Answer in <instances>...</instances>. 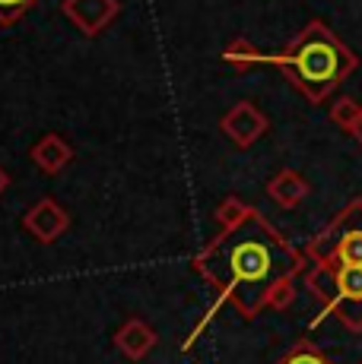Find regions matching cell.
<instances>
[{
  "mask_svg": "<svg viewBox=\"0 0 362 364\" xmlns=\"http://www.w3.org/2000/svg\"><path fill=\"white\" fill-rule=\"evenodd\" d=\"M197 266L210 282L219 285V301L229 298L245 317H254L264 307L270 285L302 269V257L252 209L239 225L222 228L219 241L210 244Z\"/></svg>",
  "mask_w": 362,
  "mask_h": 364,
  "instance_id": "obj_1",
  "label": "cell"
},
{
  "mask_svg": "<svg viewBox=\"0 0 362 364\" xmlns=\"http://www.w3.org/2000/svg\"><path fill=\"white\" fill-rule=\"evenodd\" d=\"M229 64H276L292 76L296 89L309 102H324L346 76L356 70V54L337 38L321 19L305 26V32L283 54H257L248 41H235L222 51Z\"/></svg>",
  "mask_w": 362,
  "mask_h": 364,
  "instance_id": "obj_2",
  "label": "cell"
},
{
  "mask_svg": "<svg viewBox=\"0 0 362 364\" xmlns=\"http://www.w3.org/2000/svg\"><path fill=\"white\" fill-rule=\"evenodd\" d=\"M309 257L327 266H362V200H353L311 241Z\"/></svg>",
  "mask_w": 362,
  "mask_h": 364,
  "instance_id": "obj_3",
  "label": "cell"
},
{
  "mask_svg": "<svg viewBox=\"0 0 362 364\" xmlns=\"http://www.w3.org/2000/svg\"><path fill=\"white\" fill-rule=\"evenodd\" d=\"M346 330L362 333V266H333V301L324 307Z\"/></svg>",
  "mask_w": 362,
  "mask_h": 364,
  "instance_id": "obj_4",
  "label": "cell"
},
{
  "mask_svg": "<svg viewBox=\"0 0 362 364\" xmlns=\"http://www.w3.org/2000/svg\"><path fill=\"white\" fill-rule=\"evenodd\" d=\"M222 133H226L235 146L248 149V146L257 143V139L267 133V117H264L252 102H239L226 117H222Z\"/></svg>",
  "mask_w": 362,
  "mask_h": 364,
  "instance_id": "obj_5",
  "label": "cell"
},
{
  "mask_svg": "<svg viewBox=\"0 0 362 364\" xmlns=\"http://www.w3.org/2000/svg\"><path fill=\"white\" fill-rule=\"evenodd\" d=\"M67 19L80 26L83 35H95L102 26H108L118 13L115 0H64Z\"/></svg>",
  "mask_w": 362,
  "mask_h": 364,
  "instance_id": "obj_6",
  "label": "cell"
},
{
  "mask_svg": "<svg viewBox=\"0 0 362 364\" xmlns=\"http://www.w3.org/2000/svg\"><path fill=\"white\" fill-rule=\"evenodd\" d=\"M67 213L54 200H41L38 206H32V213L26 215V228L38 237V241H54L67 228Z\"/></svg>",
  "mask_w": 362,
  "mask_h": 364,
  "instance_id": "obj_7",
  "label": "cell"
},
{
  "mask_svg": "<svg viewBox=\"0 0 362 364\" xmlns=\"http://www.w3.org/2000/svg\"><path fill=\"white\" fill-rule=\"evenodd\" d=\"M267 193H270V200L280 203L283 209H296L299 203L309 197V181H305L299 171L286 168V171H280L276 178H270Z\"/></svg>",
  "mask_w": 362,
  "mask_h": 364,
  "instance_id": "obj_8",
  "label": "cell"
},
{
  "mask_svg": "<svg viewBox=\"0 0 362 364\" xmlns=\"http://www.w3.org/2000/svg\"><path fill=\"white\" fill-rule=\"evenodd\" d=\"M115 342L130 361H140L143 355L156 346V333H152L146 323H140V320H130V323L121 326V333H118Z\"/></svg>",
  "mask_w": 362,
  "mask_h": 364,
  "instance_id": "obj_9",
  "label": "cell"
},
{
  "mask_svg": "<svg viewBox=\"0 0 362 364\" xmlns=\"http://www.w3.org/2000/svg\"><path fill=\"white\" fill-rule=\"evenodd\" d=\"M32 159H36V165L41 168V171L54 174V171H61V168L71 162V146H67L61 136L48 133L45 139H38V143H36V149H32Z\"/></svg>",
  "mask_w": 362,
  "mask_h": 364,
  "instance_id": "obj_10",
  "label": "cell"
},
{
  "mask_svg": "<svg viewBox=\"0 0 362 364\" xmlns=\"http://www.w3.org/2000/svg\"><path fill=\"white\" fill-rule=\"evenodd\" d=\"M305 285H309V291L321 301L324 307H331V301H333V266L315 263V269L305 276Z\"/></svg>",
  "mask_w": 362,
  "mask_h": 364,
  "instance_id": "obj_11",
  "label": "cell"
},
{
  "mask_svg": "<svg viewBox=\"0 0 362 364\" xmlns=\"http://www.w3.org/2000/svg\"><path fill=\"white\" fill-rule=\"evenodd\" d=\"M292 301H296V285H292V276H283L280 282L270 285L267 298H264V307H270V311H286Z\"/></svg>",
  "mask_w": 362,
  "mask_h": 364,
  "instance_id": "obj_12",
  "label": "cell"
},
{
  "mask_svg": "<svg viewBox=\"0 0 362 364\" xmlns=\"http://www.w3.org/2000/svg\"><path fill=\"white\" fill-rule=\"evenodd\" d=\"M359 114H362V105L356 99H350V95H340V99L333 102V108H331V121L337 124V127H343V130H350L353 124H356Z\"/></svg>",
  "mask_w": 362,
  "mask_h": 364,
  "instance_id": "obj_13",
  "label": "cell"
},
{
  "mask_svg": "<svg viewBox=\"0 0 362 364\" xmlns=\"http://www.w3.org/2000/svg\"><path fill=\"white\" fill-rule=\"evenodd\" d=\"M280 364H331V361H327V355L318 352L311 342H299V346L292 348V352Z\"/></svg>",
  "mask_w": 362,
  "mask_h": 364,
  "instance_id": "obj_14",
  "label": "cell"
},
{
  "mask_svg": "<svg viewBox=\"0 0 362 364\" xmlns=\"http://www.w3.org/2000/svg\"><path fill=\"white\" fill-rule=\"evenodd\" d=\"M252 213V206H245V203H239V200H226L219 206V213H217V219H219V225L222 228H232V225H239L245 215Z\"/></svg>",
  "mask_w": 362,
  "mask_h": 364,
  "instance_id": "obj_15",
  "label": "cell"
},
{
  "mask_svg": "<svg viewBox=\"0 0 362 364\" xmlns=\"http://www.w3.org/2000/svg\"><path fill=\"white\" fill-rule=\"evenodd\" d=\"M32 4H36V0H0V23H4V26L16 23V19L23 16Z\"/></svg>",
  "mask_w": 362,
  "mask_h": 364,
  "instance_id": "obj_16",
  "label": "cell"
},
{
  "mask_svg": "<svg viewBox=\"0 0 362 364\" xmlns=\"http://www.w3.org/2000/svg\"><path fill=\"white\" fill-rule=\"evenodd\" d=\"M350 133H353V136H356V143L362 146V114L356 117V124H353V127H350Z\"/></svg>",
  "mask_w": 362,
  "mask_h": 364,
  "instance_id": "obj_17",
  "label": "cell"
},
{
  "mask_svg": "<svg viewBox=\"0 0 362 364\" xmlns=\"http://www.w3.org/2000/svg\"><path fill=\"white\" fill-rule=\"evenodd\" d=\"M6 184H10V181H6V171H4V168H0V193L6 191Z\"/></svg>",
  "mask_w": 362,
  "mask_h": 364,
  "instance_id": "obj_18",
  "label": "cell"
}]
</instances>
